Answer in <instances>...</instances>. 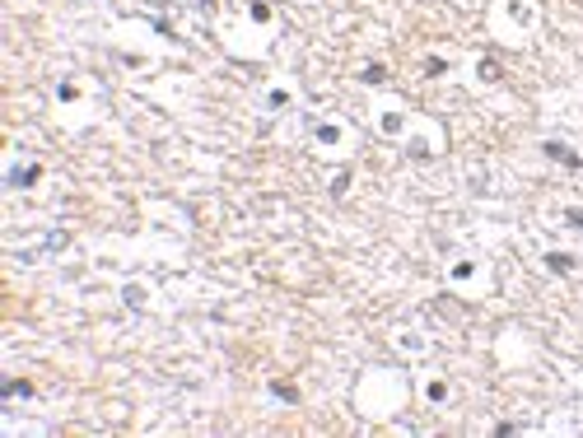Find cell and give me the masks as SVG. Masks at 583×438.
Instances as JSON below:
<instances>
[{
	"instance_id": "6da1fadb",
	"label": "cell",
	"mask_w": 583,
	"mask_h": 438,
	"mask_svg": "<svg viewBox=\"0 0 583 438\" xmlns=\"http://www.w3.org/2000/svg\"><path fill=\"white\" fill-rule=\"evenodd\" d=\"M28 182H38V168H14L10 173V186H28Z\"/></svg>"
},
{
	"instance_id": "7a4b0ae2",
	"label": "cell",
	"mask_w": 583,
	"mask_h": 438,
	"mask_svg": "<svg viewBox=\"0 0 583 438\" xmlns=\"http://www.w3.org/2000/svg\"><path fill=\"white\" fill-rule=\"evenodd\" d=\"M546 261H550V270H569V257H560V252H550Z\"/></svg>"
},
{
	"instance_id": "3957f363",
	"label": "cell",
	"mask_w": 583,
	"mask_h": 438,
	"mask_svg": "<svg viewBox=\"0 0 583 438\" xmlns=\"http://www.w3.org/2000/svg\"><path fill=\"white\" fill-rule=\"evenodd\" d=\"M28 392H33L28 382H10V387H5V396H28Z\"/></svg>"
}]
</instances>
